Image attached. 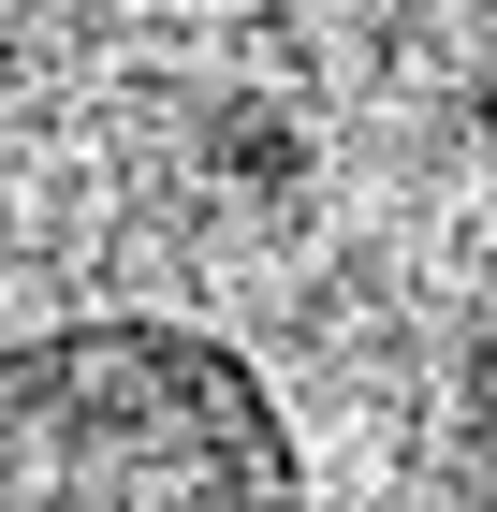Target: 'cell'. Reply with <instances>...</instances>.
Instances as JSON below:
<instances>
[{
    "label": "cell",
    "instance_id": "cell-1",
    "mask_svg": "<svg viewBox=\"0 0 497 512\" xmlns=\"http://www.w3.org/2000/svg\"><path fill=\"white\" fill-rule=\"evenodd\" d=\"M0 512H307V454L205 322H59L0 352Z\"/></svg>",
    "mask_w": 497,
    "mask_h": 512
}]
</instances>
